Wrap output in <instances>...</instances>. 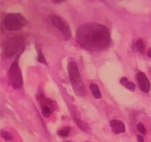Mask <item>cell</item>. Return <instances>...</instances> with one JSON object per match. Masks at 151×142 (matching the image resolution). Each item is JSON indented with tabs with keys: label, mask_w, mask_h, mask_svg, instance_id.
<instances>
[{
	"label": "cell",
	"mask_w": 151,
	"mask_h": 142,
	"mask_svg": "<svg viewBox=\"0 0 151 142\" xmlns=\"http://www.w3.org/2000/svg\"><path fill=\"white\" fill-rule=\"evenodd\" d=\"M76 40L81 47L92 52L106 49L111 42L107 28L96 23H86L80 26L76 33Z\"/></svg>",
	"instance_id": "6da1fadb"
},
{
	"label": "cell",
	"mask_w": 151,
	"mask_h": 142,
	"mask_svg": "<svg viewBox=\"0 0 151 142\" xmlns=\"http://www.w3.org/2000/svg\"><path fill=\"white\" fill-rule=\"evenodd\" d=\"M67 70L69 79L72 84L73 91H75L76 94L78 96H83L85 94V89L81 81L78 68L75 62L70 61L68 63Z\"/></svg>",
	"instance_id": "7a4b0ae2"
},
{
	"label": "cell",
	"mask_w": 151,
	"mask_h": 142,
	"mask_svg": "<svg viewBox=\"0 0 151 142\" xmlns=\"http://www.w3.org/2000/svg\"><path fill=\"white\" fill-rule=\"evenodd\" d=\"M24 49V39L22 36H15L8 40L4 45L6 57L11 58L22 52Z\"/></svg>",
	"instance_id": "3957f363"
},
{
	"label": "cell",
	"mask_w": 151,
	"mask_h": 142,
	"mask_svg": "<svg viewBox=\"0 0 151 142\" xmlns=\"http://www.w3.org/2000/svg\"><path fill=\"white\" fill-rule=\"evenodd\" d=\"M25 18L20 13H10L5 17L4 24L8 31H14L20 30L26 25Z\"/></svg>",
	"instance_id": "277c9868"
},
{
	"label": "cell",
	"mask_w": 151,
	"mask_h": 142,
	"mask_svg": "<svg viewBox=\"0 0 151 142\" xmlns=\"http://www.w3.org/2000/svg\"><path fill=\"white\" fill-rule=\"evenodd\" d=\"M8 78L11 85L13 88L16 89L21 88L23 81L21 71L18 65V59H16L11 65L8 72Z\"/></svg>",
	"instance_id": "5b68a950"
},
{
	"label": "cell",
	"mask_w": 151,
	"mask_h": 142,
	"mask_svg": "<svg viewBox=\"0 0 151 142\" xmlns=\"http://www.w3.org/2000/svg\"><path fill=\"white\" fill-rule=\"evenodd\" d=\"M51 20H52L53 24L58 29H59V31L62 33V34L64 35V37L67 40H69L71 38V33L70 28H69V26L67 24V22L63 18L57 15H51Z\"/></svg>",
	"instance_id": "8992f818"
},
{
	"label": "cell",
	"mask_w": 151,
	"mask_h": 142,
	"mask_svg": "<svg viewBox=\"0 0 151 142\" xmlns=\"http://www.w3.org/2000/svg\"><path fill=\"white\" fill-rule=\"evenodd\" d=\"M137 81L138 83L139 88L143 92L147 93L150 89V84L148 78L146 77L144 73L139 72L137 74Z\"/></svg>",
	"instance_id": "52a82bcc"
},
{
	"label": "cell",
	"mask_w": 151,
	"mask_h": 142,
	"mask_svg": "<svg viewBox=\"0 0 151 142\" xmlns=\"http://www.w3.org/2000/svg\"><path fill=\"white\" fill-rule=\"evenodd\" d=\"M110 126L112 132L115 134L123 133L126 131L125 125L119 120H112L110 122Z\"/></svg>",
	"instance_id": "ba28073f"
},
{
	"label": "cell",
	"mask_w": 151,
	"mask_h": 142,
	"mask_svg": "<svg viewBox=\"0 0 151 142\" xmlns=\"http://www.w3.org/2000/svg\"><path fill=\"white\" fill-rule=\"evenodd\" d=\"M120 83L123 86L126 87L130 91H134L135 89V85L132 82L128 81L127 78L123 77L120 80Z\"/></svg>",
	"instance_id": "9c48e42d"
},
{
	"label": "cell",
	"mask_w": 151,
	"mask_h": 142,
	"mask_svg": "<svg viewBox=\"0 0 151 142\" xmlns=\"http://www.w3.org/2000/svg\"><path fill=\"white\" fill-rule=\"evenodd\" d=\"M90 88L91 89L92 94L94 96V98H101V91L99 90V87H98L97 85L94 83H92L91 85H90Z\"/></svg>",
	"instance_id": "30bf717a"
},
{
	"label": "cell",
	"mask_w": 151,
	"mask_h": 142,
	"mask_svg": "<svg viewBox=\"0 0 151 142\" xmlns=\"http://www.w3.org/2000/svg\"><path fill=\"white\" fill-rule=\"evenodd\" d=\"M135 49L137 51L143 53L145 49V45L142 40H139L135 43Z\"/></svg>",
	"instance_id": "8fae6325"
},
{
	"label": "cell",
	"mask_w": 151,
	"mask_h": 142,
	"mask_svg": "<svg viewBox=\"0 0 151 142\" xmlns=\"http://www.w3.org/2000/svg\"><path fill=\"white\" fill-rule=\"evenodd\" d=\"M75 121H76V124L78 125V126L81 129V130H83L85 132L88 131L89 128L86 126L85 123L83 121H82L81 120H80V119H76V118H75Z\"/></svg>",
	"instance_id": "7c38bea8"
},
{
	"label": "cell",
	"mask_w": 151,
	"mask_h": 142,
	"mask_svg": "<svg viewBox=\"0 0 151 142\" xmlns=\"http://www.w3.org/2000/svg\"><path fill=\"white\" fill-rule=\"evenodd\" d=\"M42 113L44 117H50L52 114V110L49 106H43L42 108Z\"/></svg>",
	"instance_id": "4fadbf2b"
},
{
	"label": "cell",
	"mask_w": 151,
	"mask_h": 142,
	"mask_svg": "<svg viewBox=\"0 0 151 142\" xmlns=\"http://www.w3.org/2000/svg\"><path fill=\"white\" fill-rule=\"evenodd\" d=\"M69 130H69V128L64 129V130H59V131L58 132V134L60 136V137H67L69 134Z\"/></svg>",
	"instance_id": "5bb4252c"
},
{
	"label": "cell",
	"mask_w": 151,
	"mask_h": 142,
	"mask_svg": "<svg viewBox=\"0 0 151 142\" xmlns=\"http://www.w3.org/2000/svg\"><path fill=\"white\" fill-rule=\"evenodd\" d=\"M1 137L6 141H11V140H12V137H11V134L8 133L7 132L4 131V130H2V131L1 132Z\"/></svg>",
	"instance_id": "9a60e30c"
},
{
	"label": "cell",
	"mask_w": 151,
	"mask_h": 142,
	"mask_svg": "<svg viewBox=\"0 0 151 142\" xmlns=\"http://www.w3.org/2000/svg\"><path fill=\"white\" fill-rule=\"evenodd\" d=\"M137 130H138V131L139 132H141V133L143 134H146V128H145V127H144V126H143V123H139L138 124H137Z\"/></svg>",
	"instance_id": "2e32d148"
},
{
	"label": "cell",
	"mask_w": 151,
	"mask_h": 142,
	"mask_svg": "<svg viewBox=\"0 0 151 142\" xmlns=\"http://www.w3.org/2000/svg\"><path fill=\"white\" fill-rule=\"evenodd\" d=\"M37 60H38L39 63H43V64H47L46 60H45V58L43 56V55L41 53H39L38 57H37Z\"/></svg>",
	"instance_id": "e0dca14e"
},
{
	"label": "cell",
	"mask_w": 151,
	"mask_h": 142,
	"mask_svg": "<svg viewBox=\"0 0 151 142\" xmlns=\"http://www.w3.org/2000/svg\"><path fill=\"white\" fill-rule=\"evenodd\" d=\"M137 140H138V142H143V138L140 135L137 136Z\"/></svg>",
	"instance_id": "ac0fdd59"
},
{
	"label": "cell",
	"mask_w": 151,
	"mask_h": 142,
	"mask_svg": "<svg viewBox=\"0 0 151 142\" xmlns=\"http://www.w3.org/2000/svg\"><path fill=\"white\" fill-rule=\"evenodd\" d=\"M53 1H54L55 3H60L62 2V1H65V0H53Z\"/></svg>",
	"instance_id": "d6986e66"
},
{
	"label": "cell",
	"mask_w": 151,
	"mask_h": 142,
	"mask_svg": "<svg viewBox=\"0 0 151 142\" xmlns=\"http://www.w3.org/2000/svg\"><path fill=\"white\" fill-rule=\"evenodd\" d=\"M147 54H148V56L149 58H151V49H150V50L148 51V53Z\"/></svg>",
	"instance_id": "ffe728a7"
},
{
	"label": "cell",
	"mask_w": 151,
	"mask_h": 142,
	"mask_svg": "<svg viewBox=\"0 0 151 142\" xmlns=\"http://www.w3.org/2000/svg\"><path fill=\"white\" fill-rule=\"evenodd\" d=\"M67 142H69V141H67Z\"/></svg>",
	"instance_id": "44dd1931"
}]
</instances>
